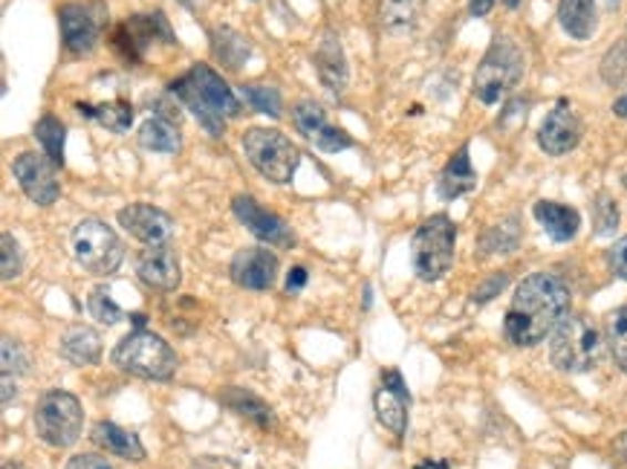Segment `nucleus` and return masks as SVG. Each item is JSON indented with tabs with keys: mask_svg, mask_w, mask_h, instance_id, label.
<instances>
[{
	"mask_svg": "<svg viewBox=\"0 0 627 469\" xmlns=\"http://www.w3.org/2000/svg\"><path fill=\"white\" fill-rule=\"evenodd\" d=\"M569 287L553 273H535L517 284L503 319V334L517 348H532L553 334L569 313Z\"/></svg>",
	"mask_w": 627,
	"mask_h": 469,
	"instance_id": "1",
	"label": "nucleus"
},
{
	"mask_svg": "<svg viewBox=\"0 0 627 469\" xmlns=\"http://www.w3.org/2000/svg\"><path fill=\"white\" fill-rule=\"evenodd\" d=\"M168 93L183 102L212 136L226 134V120H235L240 113V99L235 96V90L208 64H192L168 84Z\"/></svg>",
	"mask_w": 627,
	"mask_h": 469,
	"instance_id": "2",
	"label": "nucleus"
},
{
	"mask_svg": "<svg viewBox=\"0 0 627 469\" xmlns=\"http://www.w3.org/2000/svg\"><path fill=\"white\" fill-rule=\"evenodd\" d=\"M605 357V336L584 313H567L549 334V359L564 374L593 371Z\"/></svg>",
	"mask_w": 627,
	"mask_h": 469,
	"instance_id": "3",
	"label": "nucleus"
},
{
	"mask_svg": "<svg viewBox=\"0 0 627 469\" xmlns=\"http://www.w3.org/2000/svg\"><path fill=\"white\" fill-rule=\"evenodd\" d=\"M240 149H244L246 160L255 172L269 183L287 186L292 183L301 163V151L296 149V142L289 140L284 131L266 125L246 128L240 136Z\"/></svg>",
	"mask_w": 627,
	"mask_h": 469,
	"instance_id": "4",
	"label": "nucleus"
},
{
	"mask_svg": "<svg viewBox=\"0 0 627 469\" xmlns=\"http://www.w3.org/2000/svg\"><path fill=\"white\" fill-rule=\"evenodd\" d=\"M524 70V52H521L515 38L497 35L495 41L489 44L486 55L480 59L477 73H474V99H477L480 104H497L521 84Z\"/></svg>",
	"mask_w": 627,
	"mask_h": 469,
	"instance_id": "5",
	"label": "nucleus"
},
{
	"mask_svg": "<svg viewBox=\"0 0 627 469\" xmlns=\"http://www.w3.org/2000/svg\"><path fill=\"white\" fill-rule=\"evenodd\" d=\"M454 249H458V226L449 215L425 217L411 238L413 273L422 282H440L454 264Z\"/></svg>",
	"mask_w": 627,
	"mask_h": 469,
	"instance_id": "6",
	"label": "nucleus"
},
{
	"mask_svg": "<svg viewBox=\"0 0 627 469\" xmlns=\"http://www.w3.org/2000/svg\"><path fill=\"white\" fill-rule=\"evenodd\" d=\"M113 363L122 371L142 377V380L168 383L177 374L174 348L165 343L163 336L151 334V330H133L131 336H125L113 350Z\"/></svg>",
	"mask_w": 627,
	"mask_h": 469,
	"instance_id": "7",
	"label": "nucleus"
},
{
	"mask_svg": "<svg viewBox=\"0 0 627 469\" xmlns=\"http://www.w3.org/2000/svg\"><path fill=\"white\" fill-rule=\"evenodd\" d=\"M70 249H73V258L79 261V267H84L93 276H111L125 261L122 238L99 217H88L75 226L73 235H70Z\"/></svg>",
	"mask_w": 627,
	"mask_h": 469,
	"instance_id": "8",
	"label": "nucleus"
},
{
	"mask_svg": "<svg viewBox=\"0 0 627 469\" xmlns=\"http://www.w3.org/2000/svg\"><path fill=\"white\" fill-rule=\"evenodd\" d=\"M84 426V409L79 397L61 388L47 391L35 402V435L44 440L47 447L66 449L73 447Z\"/></svg>",
	"mask_w": 627,
	"mask_h": 469,
	"instance_id": "9",
	"label": "nucleus"
},
{
	"mask_svg": "<svg viewBox=\"0 0 627 469\" xmlns=\"http://www.w3.org/2000/svg\"><path fill=\"white\" fill-rule=\"evenodd\" d=\"M107 7L104 0H66L59 9L61 41L73 55H90L107 30Z\"/></svg>",
	"mask_w": 627,
	"mask_h": 469,
	"instance_id": "10",
	"label": "nucleus"
},
{
	"mask_svg": "<svg viewBox=\"0 0 627 469\" xmlns=\"http://www.w3.org/2000/svg\"><path fill=\"white\" fill-rule=\"evenodd\" d=\"M177 38L171 32V23L163 12H142L131 16L119 23L111 35L113 50L127 61V64H140L154 44H174Z\"/></svg>",
	"mask_w": 627,
	"mask_h": 469,
	"instance_id": "11",
	"label": "nucleus"
},
{
	"mask_svg": "<svg viewBox=\"0 0 627 469\" xmlns=\"http://www.w3.org/2000/svg\"><path fill=\"white\" fill-rule=\"evenodd\" d=\"M292 122H296L298 134L310 142L312 149L325 151V154L353 149V136L347 134L345 128L332 125L325 104L316 102V99H298L296 108H292Z\"/></svg>",
	"mask_w": 627,
	"mask_h": 469,
	"instance_id": "12",
	"label": "nucleus"
},
{
	"mask_svg": "<svg viewBox=\"0 0 627 469\" xmlns=\"http://www.w3.org/2000/svg\"><path fill=\"white\" fill-rule=\"evenodd\" d=\"M55 169L59 165L52 163L47 154H38V151H23V154H18L12 160V174H16L18 186L38 206H52V203L59 201L61 183Z\"/></svg>",
	"mask_w": 627,
	"mask_h": 469,
	"instance_id": "13",
	"label": "nucleus"
},
{
	"mask_svg": "<svg viewBox=\"0 0 627 469\" xmlns=\"http://www.w3.org/2000/svg\"><path fill=\"white\" fill-rule=\"evenodd\" d=\"M232 212H235L237 221H240L255 238L264 241V244L278 246V249H292V246L298 244L292 226H289L284 217L275 215V212L260 206L251 194H237L235 201H232Z\"/></svg>",
	"mask_w": 627,
	"mask_h": 469,
	"instance_id": "14",
	"label": "nucleus"
},
{
	"mask_svg": "<svg viewBox=\"0 0 627 469\" xmlns=\"http://www.w3.org/2000/svg\"><path fill=\"white\" fill-rule=\"evenodd\" d=\"M584 136V122L576 111H573V104L569 99H558L553 104V111L546 113V120L541 122L538 134V149L549 156H564L569 151L578 149V142Z\"/></svg>",
	"mask_w": 627,
	"mask_h": 469,
	"instance_id": "15",
	"label": "nucleus"
},
{
	"mask_svg": "<svg viewBox=\"0 0 627 469\" xmlns=\"http://www.w3.org/2000/svg\"><path fill=\"white\" fill-rule=\"evenodd\" d=\"M119 226L145 246H168L174 238V221L168 212L151 203H131L119 212Z\"/></svg>",
	"mask_w": 627,
	"mask_h": 469,
	"instance_id": "16",
	"label": "nucleus"
},
{
	"mask_svg": "<svg viewBox=\"0 0 627 469\" xmlns=\"http://www.w3.org/2000/svg\"><path fill=\"white\" fill-rule=\"evenodd\" d=\"M229 276L244 290H273L275 278H278V258L264 246H249V249H240L232 258Z\"/></svg>",
	"mask_w": 627,
	"mask_h": 469,
	"instance_id": "17",
	"label": "nucleus"
},
{
	"mask_svg": "<svg viewBox=\"0 0 627 469\" xmlns=\"http://www.w3.org/2000/svg\"><path fill=\"white\" fill-rule=\"evenodd\" d=\"M136 276L156 293H174L183 282L179 258L171 246H145L136 255Z\"/></svg>",
	"mask_w": 627,
	"mask_h": 469,
	"instance_id": "18",
	"label": "nucleus"
},
{
	"mask_svg": "<svg viewBox=\"0 0 627 469\" xmlns=\"http://www.w3.org/2000/svg\"><path fill=\"white\" fill-rule=\"evenodd\" d=\"M377 415L382 420L384 429H391L397 438H402L408 429V406H411V391H408L405 380L397 368L382 371V388L373 397Z\"/></svg>",
	"mask_w": 627,
	"mask_h": 469,
	"instance_id": "19",
	"label": "nucleus"
},
{
	"mask_svg": "<svg viewBox=\"0 0 627 469\" xmlns=\"http://www.w3.org/2000/svg\"><path fill=\"white\" fill-rule=\"evenodd\" d=\"M312 64H316L318 82L330 90L332 96H341L350 82V68H347V55L345 47H341L339 35L336 32H325L321 44H318L316 55H312Z\"/></svg>",
	"mask_w": 627,
	"mask_h": 469,
	"instance_id": "20",
	"label": "nucleus"
},
{
	"mask_svg": "<svg viewBox=\"0 0 627 469\" xmlns=\"http://www.w3.org/2000/svg\"><path fill=\"white\" fill-rule=\"evenodd\" d=\"M532 215L541 224V230L555 241V244H569L582 230V215L573 206L555 201H538L532 206Z\"/></svg>",
	"mask_w": 627,
	"mask_h": 469,
	"instance_id": "21",
	"label": "nucleus"
},
{
	"mask_svg": "<svg viewBox=\"0 0 627 469\" xmlns=\"http://www.w3.org/2000/svg\"><path fill=\"white\" fill-rule=\"evenodd\" d=\"M474 186H477V172L472 165V154H469V145H460L445 163L440 180H436V194L443 201H458V197L472 192Z\"/></svg>",
	"mask_w": 627,
	"mask_h": 469,
	"instance_id": "22",
	"label": "nucleus"
},
{
	"mask_svg": "<svg viewBox=\"0 0 627 469\" xmlns=\"http://www.w3.org/2000/svg\"><path fill=\"white\" fill-rule=\"evenodd\" d=\"M93 443L107 449L111 455L122 458V461H145V447H142L140 435L125 429V426L113 424V420H102L93 429Z\"/></svg>",
	"mask_w": 627,
	"mask_h": 469,
	"instance_id": "23",
	"label": "nucleus"
},
{
	"mask_svg": "<svg viewBox=\"0 0 627 469\" xmlns=\"http://www.w3.org/2000/svg\"><path fill=\"white\" fill-rule=\"evenodd\" d=\"M102 336L93 328H84V325H73V328H66V334L61 336V357L66 363L79 365V368L96 365L102 359Z\"/></svg>",
	"mask_w": 627,
	"mask_h": 469,
	"instance_id": "24",
	"label": "nucleus"
},
{
	"mask_svg": "<svg viewBox=\"0 0 627 469\" xmlns=\"http://www.w3.org/2000/svg\"><path fill=\"white\" fill-rule=\"evenodd\" d=\"M136 140H140L142 149L154 151V154H177L183 149V134L165 113H151L148 120L140 125Z\"/></svg>",
	"mask_w": 627,
	"mask_h": 469,
	"instance_id": "25",
	"label": "nucleus"
},
{
	"mask_svg": "<svg viewBox=\"0 0 627 469\" xmlns=\"http://www.w3.org/2000/svg\"><path fill=\"white\" fill-rule=\"evenodd\" d=\"M558 23L569 38L590 41L598 27L596 0H558Z\"/></svg>",
	"mask_w": 627,
	"mask_h": 469,
	"instance_id": "26",
	"label": "nucleus"
},
{
	"mask_svg": "<svg viewBox=\"0 0 627 469\" xmlns=\"http://www.w3.org/2000/svg\"><path fill=\"white\" fill-rule=\"evenodd\" d=\"M75 111L84 113L88 120L102 125L111 134H125L133 125V104L127 99H111V102L90 104V102H75Z\"/></svg>",
	"mask_w": 627,
	"mask_h": 469,
	"instance_id": "27",
	"label": "nucleus"
},
{
	"mask_svg": "<svg viewBox=\"0 0 627 469\" xmlns=\"http://www.w3.org/2000/svg\"><path fill=\"white\" fill-rule=\"evenodd\" d=\"M212 35V50H215L217 61H220L223 68L229 70H240L246 64V61L251 59V44L246 41L244 35L237 30H232V27H226V23H220V27H215V30L208 32Z\"/></svg>",
	"mask_w": 627,
	"mask_h": 469,
	"instance_id": "28",
	"label": "nucleus"
},
{
	"mask_svg": "<svg viewBox=\"0 0 627 469\" xmlns=\"http://www.w3.org/2000/svg\"><path fill=\"white\" fill-rule=\"evenodd\" d=\"M425 0H382L379 3V16H382V27L391 35H408L417 27Z\"/></svg>",
	"mask_w": 627,
	"mask_h": 469,
	"instance_id": "29",
	"label": "nucleus"
},
{
	"mask_svg": "<svg viewBox=\"0 0 627 469\" xmlns=\"http://www.w3.org/2000/svg\"><path fill=\"white\" fill-rule=\"evenodd\" d=\"M220 400L226 402L229 409H235L240 417H246V420H255L260 429H269V426H273V417H275L273 409H269L258 395H251V391H244V388H226L220 395Z\"/></svg>",
	"mask_w": 627,
	"mask_h": 469,
	"instance_id": "30",
	"label": "nucleus"
},
{
	"mask_svg": "<svg viewBox=\"0 0 627 469\" xmlns=\"http://www.w3.org/2000/svg\"><path fill=\"white\" fill-rule=\"evenodd\" d=\"M517 246H521V224H517L515 217L495 224L492 230L483 232L477 241L480 255H506L515 253Z\"/></svg>",
	"mask_w": 627,
	"mask_h": 469,
	"instance_id": "31",
	"label": "nucleus"
},
{
	"mask_svg": "<svg viewBox=\"0 0 627 469\" xmlns=\"http://www.w3.org/2000/svg\"><path fill=\"white\" fill-rule=\"evenodd\" d=\"M35 140L41 142V151H44L52 163L61 169V165H64V140H66L64 122H61L55 113H44V116L35 122Z\"/></svg>",
	"mask_w": 627,
	"mask_h": 469,
	"instance_id": "32",
	"label": "nucleus"
},
{
	"mask_svg": "<svg viewBox=\"0 0 627 469\" xmlns=\"http://www.w3.org/2000/svg\"><path fill=\"white\" fill-rule=\"evenodd\" d=\"M240 93H244L246 102L255 108L258 113H266L269 120H278L281 116V90L269 88V84H240Z\"/></svg>",
	"mask_w": 627,
	"mask_h": 469,
	"instance_id": "33",
	"label": "nucleus"
},
{
	"mask_svg": "<svg viewBox=\"0 0 627 469\" xmlns=\"http://www.w3.org/2000/svg\"><path fill=\"white\" fill-rule=\"evenodd\" d=\"M607 350H610L621 371L627 374V305L610 313V322H607Z\"/></svg>",
	"mask_w": 627,
	"mask_h": 469,
	"instance_id": "34",
	"label": "nucleus"
},
{
	"mask_svg": "<svg viewBox=\"0 0 627 469\" xmlns=\"http://www.w3.org/2000/svg\"><path fill=\"white\" fill-rule=\"evenodd\" d=\"M619 221V203L613 201V194H598L596 203H593V230H596V235H616Z\"/></svg>",
	"mask_w": 627,
	"mask_h": 469,
	"instance_id": "35",
	"label": "nucleus"
},
{
	"mask_svg": "<svg viewBox=\"0 0 627 469\" xmlns=\"http://www.w3.org/2000/svg\"><path fill=\"white\" fill-rule=\"evenodd\" d=\"M88 310L93 313V319L102 322V325H119V322L125 319V313H122V307L113 302V296L107 293V287H96V290L90 293Z\"/></svg>",
	"mask_w": 627,
	"mask_h": 469,
	"instance_id": "36",
	"label": "nucleus"
},
{
	"mask_svg": "<svg viewBox=\"0 0 627 469\" xmlns=\"http://www.w3.org/2000/svg\"><path fill=\"white\" fill-rule=\"evenodd\" d=\"M0 363H3V377H21V374L30 371V357H27V350L12 336H3Z\"/></svg>",
	"mask_w": 627,
	"mask_h": 469,
	"instance_id": "37",
	"label": "nucleus"
},
{
	"mask_svg": "<svg viewBox=\"0 0 627 469\" xmlns=\"http://www.w3.org/2000/svg\"><path fill=\"white\" fill-rule=\"evenodd\" d=\"M0 246H3V261H0V276H3V282H16V278L21 276V269H23L21 246H18V241L12 238L9 232H3V235H0Z\"/></svg>",
	"mask_w": 627,
	"mask_h": 469,
	"instance_id": "38",
	"label": "nucleus"
},
{
	"mask_svg": "<svg viewBox=\"0 0 627 469\" xmlns=\"http://www.w3.org/2000/svg\"><path fill=\"white\" fill-rule=\"evenodd\" d=\"M602 73H605V82L613 88L627 82V44L610 47L607 59L602 61Z\"/></svg>",
	"mask_w": 627,
	"mask_h": 469,
	"instance_id": "39",
	"label": "nucleus"
},
{
	"mask_svg": "<svg viewBox=\"0 0 627 469\" xmlns=\"http://www.w3.org/2000/svg\"><path fill=\"white\" fill-rule=\"evenodd\" d=\"M506 284H510V273H495V276H489L486 282L480 284L477 290L472 293V302L474 305H486L492 298L501 296L506 290Z\"/></svg>",
	"mask_w": 627,
	"mask_h": 469,
	"instance_id": "40",
	"label": "nucleus"
},
{
	"mask_svg": "<svg viewBox=\"0 0 627 469\" xmlns=\"http://www.w3.org/2000/svg\"><path fill=\"white\" fill-rule=\"evenodd\" d=\"M607 264H610L613 276L627 282V235L607 249Z\"/></svg>",
	"mask_w": 627,
	"mask_h": 469,
	"instance_id": "41",
	"label": "nucleus"
},
{
	"mask_svg": "<svg viewBox=\"0 0 627 469\" xmlns=\"http://www.w3.org/2000/svg\"><path fill=\"white\" fill-rule=\"evenodd\" d=\"M64 469H113V467L107 461H104L102 455L82 452V455H75V458H70Z\"/></svg>",
	"mask_w": 627,
	"mask_h": 469,
	"instance_id": "42",
	"label": "nucleus"
},
{
	"mask_svg": "<svg viewBox=\"0 0 627 469\" xmlns=\"http://www.w3.org/2000/svg\"><path fill=\"white\" fill-rule=\"evenodd\" d=\"M304 284H307V269H304V267L289 269V276H287V293L304 290Z\"/></svg>",
	"mask_w": 627,
	"mask_h": 469,
	"instance_id": "43",
	"label": "nucleus"
},
{
	"mask_svg": "<svg viewBox=\"0 0 627 469\" xmlns=\"http://www.w3.org/2000/svg\"><path fill=\"white\" fill-rule=\"evenodd\" d=\"M497 0H469V12H472L474 18H486L492 9H495Z\"/></svg>",
	"mask_w": 627,
	"mask_h": 469,
	"instance_id": "44",
	"label": "nucleus"
},
{
	"mask_svg": "<svg viewBox=\"0 0 627 469\" xmlns=\"http://www.w3.org/2000/svg\"><path fill=\"white\" fill-rule=\"evenodd\" d=\"M613 113H616L619 120H627V93H621V96L613 102Z\"/></svg>",
	"mask_w": 627,
	"mask_h": 469,
	"instance_id": "45",
	"label": "nucleus"
},
{
	"mask_svg": "<svg viewBox=\"0 0 627 469\" xmlns=\"http://www.w3.org/2000/svg\"><path fill=\"white\" fill-rule=\"evenodd\" d=\"M616 449H619V455H621V461L627 463V432H621L619 438H616Z\"/></svg>",
	"mask_w": 627,
	"mask_h": 469,
	"instance_id": "46",
	"label": "nucleus"
},
{
	"mask_svg": "<svg viewBox=\"0 0 627 469\" xmlns=\"http://www.w3.org/2000/svg\"><path fill=\"white\" fill-rule=\"evenodd\" d=\"M0 469H27V467H23V463H18V461H7Z\"/></svg>",
	"mask_w": 627,
	"mask_h": 469,
	"instance_id": "47",
	"label": "nucleus"
},
{
	"mask_svg": "<svg viewBox=\"0 0 627 469\" xmlns=\"http://www.w3.org/2000/svg\"><path fill=\"white\" fill-rule=\"evenodd\" d=\"M503 7H506V9H517V7H521V0H503Z\"/></svg>",
	"mask_w": 627,
	"mask_h": 469,
	"instance_id": "48",
	"label": "nucleus"
},
{
	"mask_svg": "<svg viewBox=\"0 0 627 469\" xmlns=\"http://www.w3.org/2000/svg\"><path fill=\"white\" fill-rule=\"evenodd\" d=\"M605 7L607 9H616V7H619V0H605Z\"/></svg>",
	"mask_w": 627,
	"mask_h": 469,
	"instance_id": "49",
	"label": "nucleus"
},
{
	"mask_svg": "<svg viewBox=\"0 0 627 469\" xmlns=\"http://www.w3.org/2000/svg\"><path fill=\"white\" fill-rule=\"evenodd\" d=\"M625 188H627V177H625Z\"/></svg>",
	"mask_w": 627,
	"mask_h": 469,
	"instance_id": "50",
	"label": "nucleus"
}]
</instances>
